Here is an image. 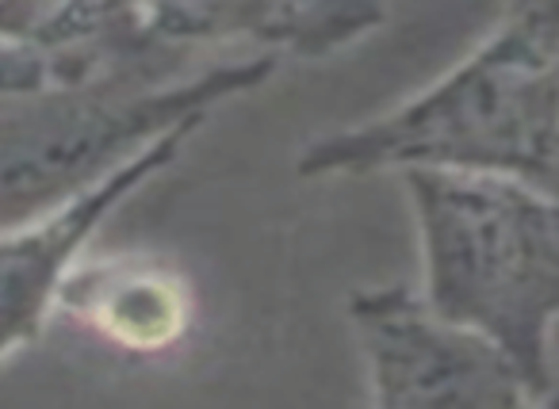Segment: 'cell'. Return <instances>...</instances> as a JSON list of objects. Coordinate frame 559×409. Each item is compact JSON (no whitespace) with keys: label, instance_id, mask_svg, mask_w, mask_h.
<instances>
[{"label":"cell","instance_id":"1","mask_svg":"<svg viewBox=\"0 0 559 409\" xmlns=\"http://www.w3.org/2000/svg\"><path fill=\"white\" fill-rule=\"evenodd\" d=\"M559 0H502L490 32L406 100L311 139L304 180L479 172L556 192Z\"/></svg>","mask_w":559,"mask_h":409},{"label":"cell","instance_id":"3","mask_svg":"<svg viewBox=\"0 0 559 409\" xmlns=\"http://www.w3.org/2000/svg\"><path fill=\"white\" fill-rule=\"evenodd\" d=\"M276 70V58L238 55L177 73H58L0 93V230L62 207L165 131L203 123Z\"/></svg>","mask_w":559,"mask_h":409},{"label":"cell","instance_id":"2","mask_svg":"<svg viewBox=\"0 0 559 409\" xmlns=\"http://www.w3.org/2000/svg\"><path fill=\"white\" fill-rule=\"evenodd\" d=\"M418 230L421 299L502 348L536 406L556 398V192L479 172H399Z\"/></svg>","mask_w":559,"mask_h":409},{"label":"cell","instance_id":"6","mask_svg":"<svg viewBox=\"0 0 559 409\" xmlns=\"http://www.w3.org/2000/svg\"><path fill=\"white\" fill-rule=\"evenodd\" d=\"M139 47L192 65L207 50L319 62L388 24V0H127Z\"/></svg>","mask_w":559,"mask_h":409},{"label":"cell","instance_id":"7","mask_svg":"<svg viewBox=\"0 0 559 409\" xmlns=\"http://www.w3.org/2000/svg\"><path fill=\"white\" fill-rule=\"evenodd\" d=\"M58 310L119 352L154 356L185 340L192 325V291L162 261L81 256L58 294Z\"/></svg>","mask_w":559,"mask_h":409},{"label":"cell","instance_id":"8","mask_svg":"<svg viewBox=\"0 0 559 409\" xmlns=\"http://www.w3.org/2000/svg\"><path fill=\"white\" fill-rule=\"evenodd\" d=\"M0 47L27 50L58 73L111 70H192L154 58L139 47L127 16V0H0Z\"/></svg>","mask_w":559,"mask_h":409},{"label":"cell","instance_id":"5","mask_svg":"<svg viewBox=\"0 0 559 409\" xmlns=\"http://www.w3.org/2000/svg\"><path fill=\"white\" fill-rule=\"evenodd\" d=\"M200 127L203 123L173 127L62 207L0 230V363L39 340L47 317L58 310L66 279L88 253L100 226L150 180L177 165Z\"/></svg>","mask_w":559,"mask_h":409},{"label":"cell","instance_id":"4","mask_svg":"<svg viewBox=\"0 0 559 409\" xmlns=\"http://www.w3.org/2000/svg\"><path fill=\"white\" fill-rule=\"evenodd\" d=\"M353 345L365 368L368 401L383 409L536 406L502 348L467 325L437 314L403 279L357 287L345 299Z\"/></svg>","mask_w":559,"mask_h":409},{"label":"cell","instance_id":"9","mask_svg":"<svg viewBox=\"0 0 559 409\" xmlns=\"http://www.w3.org/2000/svg\"><path fill=\"white\" fill-rule=\"evenodd\" d=\"M47 77H58L55 62L39 55H27V50H9L0 47V93H12V88L39 85Z\"/></svg>","mask_w":559,"mask_h":409}]
</instances>
